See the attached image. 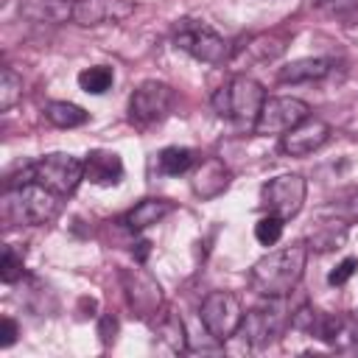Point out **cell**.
Wrapping results in <instances>:
<instances>
[{
  "label": "cell",
  "instance_id": "11",
  "mask_svg": "<svg viewBox=\"0 0 358 358\" xmlns=\"http://www.w3.org/2000/svg\"><path fill=\"white\" fill-rule=\"evenodd\" d=\"M327 140H330V123L319 117H305L302 123H296L291 131L282 134V151L288 157H308L319 151Z\"/></svg>",
  "mask_w": 358,
  "mask_h": 358
},
{
  "label": "cell",
  "instance_id": "28",
  "mask_svg": "<svg viewBox=\"0 0 358 358\" xmlns=\"http://www.w3.org/2000/svg\"><path fill=\"white\" fill-rule=\"evenodd\" d=\"M14 341H17V322L3 316V322H0V347H11Z\"/></svg>",
  "mask_w": 358,
  "mask_h": 358
},
{
  "label": "cell",
  "instance_id": "1",
  "mask_svg": "<svg viewBox=\"0 0 358 358\" xmlns=\"http://www.w3.org/2000/svg\"><path fill=\"white\" fill-rule=\"evenodd\" d=\"M305 260H308L305 243H291V246H282L277 252H268L249 271V282H252L255 294H260L266 299L288 296L305 274Z\"/></svg>",
  "mask_w": 358,
  "mask_h": 358
},
{
  "label": "cell",
  "instance_id": "10",
  "mask_svg": "<svg viewBox=\"0 0 358 358\" xmlns=\"http://www.w3.org/2000/svg\"><path fill=\"white\" fill-rule=\"evenodd\" d=\"M310 117V106L299 98H266L260 106V115L255 120V131L268 137V134H285L296 123Z\"/></svg>",
  "mask_w": 358,
  "mask_h": 358
},
{
  "label": "cell",
  "instance_id": "23",
  "mask_svg": "<svg viewBox=\"0 0 358 358\" xmlns=\"http://www.w3.org/2000/svg\"><path fill=\"white\" fill-rule=\"evenodd\" d=\"M112 70L109 67H103V64H95V67H87V70H81L78 73V87L84 90V92H90V95H101V92H106L109 87H112Z\"/></svg>",
  "mask_w": 358,
  "mask_h": 358
},
{
  "label": "cell",
  "instance_id": "20",
  "mask_svg": "<svg viewBox=\"0 0 358 358\" xmlns=\"http://www.w3.org/2000/svg\"><path fill=\"white\" fill-rule=\"evenodd\" d=\"M193 151L190 148H179V145H171V148H162L159 157H157V165L165 176H179V173H187L193 168Z\"/></svg>",
  "mask_w": 358,
  "mask_h": 358
},
{
  "label": "cell",
  "instance_id": "31",
  "mask_svg": "<svg viewBox=\"0 0 358 358\" xmlns=\"http://www.w3.org/2000/svg\"><path fill=\"white\" fill-rule=\"evenodd\" d=\"M73 3H78V0H73Z\"/></svg>",
  "mask_w": 358,
  "mask_h": 358
},
{
  "label": "cell",
  "instance_id": "8",
  "mask_svg": "<svg viewBox=\"0 0 358 358\" xmlns=\"http://www.w3.org/2000/svg\"><path fill=\"white\" fill-rule=\"evenodd\" d=\"M305 193H308V185L299 173H280L260 187V201L271 215H280L285 221L302 210Z\"/></svg>",
  "mask_w": 358,
  "mask_h": 358
},
{
  "label": "cell",
  "instance_id": "26",
  "mask_svg": "<svg viewBox=\"0 0 358 358\" xmlns=\"http://www.w3.org/2000/svg\"><path fill=\"white\" fill-rule=\"evenodd\" d=\"M22 277V255L14 246H3L0 257V280L3 282H17Z\"/></svg>",
  "mask_w": 358,
  "mask_h": 358
},
{
  "label": "cell",
  "instance_id": "19",
  "mask_svg": "<svg viewBox=\"0 0 358 358\" xmlns=\"http://www.w3.org/2000/svg\"><path fill=\"white\" fill-rule=\"evenodd\" d=\"M45 117L59 126V129H76V126H84L87 123V112L78 106V103H70V101H50L45 106Z\"/></svg>",
  "mask_w": 358,
  "mask_h": 358
},
{
  "label": "cell",
  "instance_id": "27",
  "mask_svg": "<svg viewBox=\"0 0 358 358\" xmlns=\"http://www.w3.org/2000/svg\"><path fill=\"white\" fill-rule=\"evenodd\" d=\"M355 268H358V260H355V257H344V260L327 274V282H330V285H344V282L355 274Z\"/></svg>",
  "mask_w": 358,
  "mask_h": 358
},
{
  "label": "cell",
  "instance_id": "22",
  "mask_svg": "<svg viewBox=\"0 0 358 358\" xmlns=\"http://www.w3.org/2000/svg\"><path fill=\"white\" fill-rule=\"evenodd\" d=\"M308 8L327 14V17H336L347 25L358 22V0H308Z\"/></svg>",
  "mask_w": 358,
  "mask_h": 358
},
{
  "label": "cell",
  "instance_id": "5",
  "mask_svg": "<svg viewBox=\"0 0 358 358\" xmlns=\"http://www.w3.org/2000/svg\"><path fill=\"white\" fill-rule=\"evenodd\" d=\"M28 171H31V182H39L48 190H53L59 196H67L84 179V159H78L73 154H64V151H56V154L39 157Z\"/></svg>",
  "mask_w": 358,
  "mask_h": 358
},
{
  "label": "cell",
  "instance_id": "16",
  "mask_svg": "<svg viewBox=\"0 0 358 358\" xmlns=\"http://www.w3.org/2000/svg\"><path fill=\"white\" fill-rule=\"evenodd\" d=\"M327 73H330L327 59H296V62H288L285 67H280L277 81L280 84H310V81L324 78Z\"/></svg>",
  "mask_w": 358,
  "mask_h": 358
},
{
  "label": "cell",
  "instance_id": "9",
  "mask_svg": "<svg viewBox=\"0 0 358 358\" xmlns=\"http://www.w3.org/2000/svg\"><path fill=\"white\" fill-rule=\"evenodd\" d=\"M171 109H173V90L162 81H143L129 98V117L140 126L165 120Z\"/></svg>",
  "mask_w": 358,
  "mask_h": 358
},
{
  "label": "cell",
  "instance_id": "21",
  "mask_svg": "<svg viewBox=\"0 0 358 358\" xmlns=\"http://www.w3.org/2000/svg\"><path fill=\"white\" fill-rule=\"evenodd\" d=\"M344 241H347V224L344 221H327L319 229H313L308 243L316 252H327V249H341Z\"/></svg>",
  "mask_w": 358,
  "mask_h": 358
},
{
  "label": "cell",
  "instance_id": "30",
  "mask_svg": "<svg viewBox=\"0 0 358 358\" xmlns=\"http://www.w3.org/2000/svg\"><path fill=\"white\" fill-rule=\"evenodd\" d=\"M148 246H151L148 241H140V243H137V260H145V257H148Z\"/></svg>",
  "mask_w": 358,
  "mask_h": 358
},
{
  "label": "cell",
  "instance_id": "18",
  "mask_svg": "<svg viewBox=\"0 0 358 358\" xmlns=\"http://www.w3.org/2000/svg\"><path fill=\"white\" fill-rule=\"evenodd\" d=\"M20 8L36 22H62L73 17L70 0H20Z\"/></svg>",
  "mask_w": 358,
  "mask_h": 358
},
{
  "label": "cell",
  "instance_id": "24",
  "mask_svg": "<svg viewBox=\"0 0 358 358\" xmlns=\"http://www.w3.org/2000/svg\"><path fill=\"white\" fill-rule=\"evenodd\" d=\"M20 98H22V78L11 67H3V76H0V112H8Z\"/></svg>",
  "mask_w": 358,
  "mask_h": 358
},
{
  "label": "cell",
  "instance_id": "12",
  "mask_svg": "<svg viewBox=\"0 0 358 358\" xmlns=\"http://www.w3.org/2000/svg\"><path fill=\"white\" fill-rule=\"evenodd\" d=\"M123 282H126V294H129V302L140 310V316H148L154 310H159L162 305V291L159 285L140 268H129L123 271Z\"/></svg>",
  "mask_w": 358,
  "mask_h": 358
},
{
  "label": "cell",
  "instance_id": "6",
  "mask_svg": "<svg viewBox=\"0 0 358 358\" xmlns=\"http://www.w3.org/2000/svg\"><path fill=\"white\" fill-rule=\"evenodd\" d=\"M199 319L204 324V330L215 338V341H227L238 333L241 322H243V308L238 302L235 294L229 291H210L201 302Z\"/></svg>",
  "mask_w": 358,
  "mask_h": 358
},
{
  "label": "cell",
  "instance_id": "29",
  "mask_svg": "<svg viewBox=\"0 0 358 358\" xmlns=\"http://www.w3.org/2000/svg\"><path fill=\"white\" fill-rule=\"evenodd\" d=\"M109 330H117V324H115V319H103V327H101V336H103V341H109V338H115V336H109Z\"/></svg>",
  "mask_w": 358,
  "mask_h": 358
},
{
  "label": "cell",
  "instance_id": "17",
  "mask_svg": "<svg viewBox=\"0 0 358 358\" xmlns=\"http://www.w3.org/2000/svg\"><path fill=\"white\" fill-rule=\"evenodd\" d=\"M171 210H173V207H171V201H165V199H143L134 210H129V215L123 218V224H126L131 232H140V229H145V227L162 221Z\"/></svg>",
  "mask_w": 358,
  "mask_h": 358
},
{
  "label": "cell",
  "instance_id": "7",
  "mask_svg": "<svg viewBox=\"0 0 358 358\" xmlns=\"http://www.w3.org/2000/svg\"><path fill=\"white\" fill-rule=\"evenodd\" d=\"M176 48L190 53L193 59L204 62V64H224L229 59V45L224 42V36H218L210 25L204 22H193V20H185L179 28H176V36H173Z\"/></svg>",
  "mask_w": 358,
  "mask_h": 358
},
{
  "label": "cell",
  "instance_id": "2",
  "mask_svg": "<svg viewBox=\"0 0 358 358\" xmlns=\"http://www.w3.org/2000/svg\"><path fill=\"white\" fill-rule=\"evenodd\" d=\"M3 218L14 227H39L56 218L59 193L42 187L39 182H22L3 193Z\"/></svg>",
  "mask_w": 358,
  "mask_h": 358
},
{
  "label": "cell",
  "instance_id": "15",
  "mask_svg": "<svg viewBox=\"0 0 358 358\" xmlns=\"http://www.w3.org/2000/svg\"><path fill=\"white\" fill-rule=\"evenodd\" d=\"M126 11H129V6L120 0H78V3H73V20L81 25H101V22L123 17Z\"/></svg>",
  "mask_w": 358,
  "mask_h": 358
},
{
  "label": "cell",
  "instance_id": "13",
  "mask_svg": "<svg viewBox=\"0 0 358 358\" xmlns=\"http://www.w3.org/2000/svg\"><path fill=\"white\" fill-rule=\"evenodd\" d=\"M84 179H90L92 185H117L123 179V162L115 151H90L84 159Z\"/></svg>",
  "mask_w": 358,
  "mask_h": 358
},
{
  "label": "cell",
  "instance_id": "14",
  "mask_svg": "<svg viewBox=\"0 0 358 358\" xmlns=\"http://www.w3.org/2000/svg\"><path fill=\"white\" fill-rule=\"evenodd\" d=\"M193 193L196 196H201V199H215V196H221L224 190H227V185H229V171H227V165L221 162V159H215V157H210V159H204L196 171H193Z\"/></svg>",
  "mask_w": 358,
  "mask_h": 358
},
{
  "label": "cell",
  "instance_id": "4",
  "mask_svg": "<svg viewBox=\"0 0 358 358\" xmlns=\"http://www.w3.org/2000/svg\"><path fill=\"white\" fill-rule=\"evenodd\" d=\"M288 322L291 319L285 313V296H271L266 305L243 313V322H241V327H238L235 336H243L246 344H252V347L260 350V347L274 344L282 336V330H285Z\"/></svg>",
  "mask_w": 358,
  "mask_h": 358
},
{
  "label": "cell",
  "instance_id": "3",
  "mask_svg": "<svg viewBox=\"0 0 358 358\" xmlns=\"http://www.w3.org/2000/svg\"><path fill=\"white\" fill-rule=\"evenodd\" d=\"M266 101L263 87L249 76H235L213 95V109L218 117L235 120V123H255L260 115V106Z\"/></svg>",
  "mask_w": 358,
  "mask_h": 358
},
{
  "label": "cell",
  "instance_id": "25",
  "mask_svg": "<svg viewBox=\"0 0 358 358\" xmlns=\"http://www.w3.org/2000/svg\"><path fill=\"white\" fill-rule=\"evenodd\" d=\"M255 238H257V243H263V246H274L280 238H282V218L280 215H263L257 224H255Z\"/></svg>",
  "mask_w": 358,
  "mask_h": 358
}]
</instances>
